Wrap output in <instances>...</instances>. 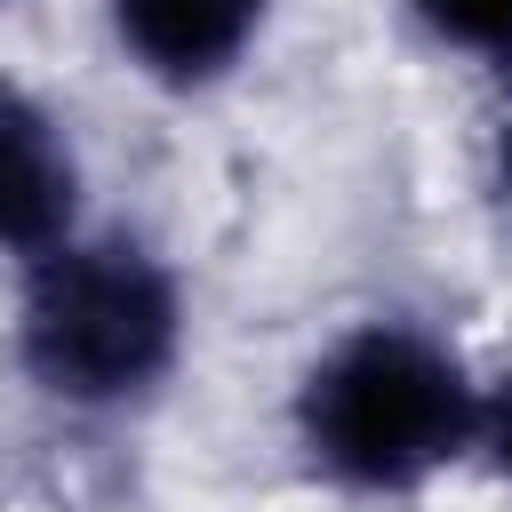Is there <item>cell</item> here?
Instances as JSON below:
<instances>
[{"instance_id": "6da1fadb", "label": "cell", "mask_w": 512, "mask_h": 512, "mask_svg": "<svg viewBox=\"0 0 512 512\" xmlns=\"http://www.w3.org/2000/svg\"><path fill=\"white\" fill-rule=\"evenodd\" d=\"M296 432L328 480L400 496L480 448V392L432 336L368 320L312 360L296 392Z\"/></svg>"}, {"instance_id": "7a4b0ae2", "label": "cell", "mask_w": 512, "mask_h": 512, "mask_svg": "<svg viewBox=\"0 0 512 512\" xmlns=\"http://www.w3.org/2000/svg\"><path fill=\"white\" fill-rule=\"evenodd\" d=\"M16 352L56 400H128L176 360V280L136 240H64L32 264Z\"/></svg>"}, {"instance_id": "3957f363", "label": "cell", "mask_w": 512, "mask_h": 512, "mask_svg": "<svg viewBox=\"0 0 512 512\" xmlns=\"http://www.w3.org/2000/svg\"><path fill=\"white\" fill-rule=\"evenodd\" d=\"M72 200H80L72 144L16 80H0V248H16V256L64 248Z\"/></svg>"}, {"instance_id": "277c9868", "label": "cell", "mask_w": 512, "mask_h": 512, "mask_svg": "<svg viewBox=\"0 0 512 512\" xmlns=\"http://www.w3.org/2000/svg\"><path fill=\"white\" fill-rule=\"evenodd\" d=\"M112 24L152 80L192 88L248 48V32L264 24V0H112Z\"/></svg>"}, {"instance_id": "5b68a950", "label": "cell", "mask_w": 512, "mask_h": 512, "mask_svg": "<svg viewBox=\"0 0 512 512\" xmlns=\"http://www.w3.org/2000/svg\"><path fill=\"white\" fill-rule=\"evenodd\" d=\"M416 16L472 56H512V0H416Z\"/></svg>"}, {"instance_id": "8992f818", "label": "cell", "mask_w": 512, "mask_h": 512, "mask_svg": "<svg viewBox=\"0 0 512 512\" xmlns=\"http://www.w3.org/2000/svg\"><path fill=\"white\" fill-rule=\"evenodd\" d=\"M480 448H488V464L512 480V376L480 400Z\"/></svg>"}, {"instance_id": "52a82bcc", "label": "cell", "mask_w": 512, "mask_h": 512, "mask_svg": "<svg viewBox=\"0 0 512 512\" xmlns=\"http://www.w3.org/2000/svg\"><path fill=\"white\" fill-rule=\"evenodd\" d=\"M496 208L512 216V104H504V120H496Z\"/></svg>"}]
</instances>
